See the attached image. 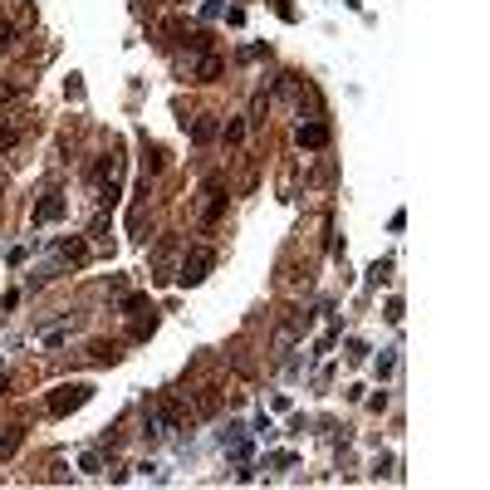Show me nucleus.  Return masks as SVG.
Instances as JSON below:
<instances>
[{"label": "nucleus", "mask_w": 490, "mask_h": 490, "mask_svg": "<svg viewBox=\"0 0 490 490\" xmlns=\"http://www.w3.org/2000/svg\"><path fill=\"white\" fill-rule=\"evenodd\" d=\"M211 265H216V250H211V245H191L187 260H182V270H177V280L191 290V285H201V280L211 275Z\"/></svg>", "instance_id": "obj_1"}, {"label": "nucleus", "mask_w": 490, "mask_h": 490, "mask_svg": "<svg viewBox=\"0 0 490 490\" xmlns=\"http://www.w3.org/2000/svg\"><path fill=\"white\" fill-rule=\"evenodd\" d=\"M226 201H231V191H226V177H206V191H201V226H216L226 216Z\"/></svg>", "instance_id": "obj_2"}, {"label": "nucleus", "mask_w": 490, "mask_h": 490, "mask_svg": "<svg viewBox=\"0 0 490 490\" xmlns=\"http://www.w3.org/2000/svg\"><path fill=\"white\" fill-rule=\"evenodd\" d=\"M88 397H93L88 383H64V388H54V393H49V417H69V412H79Z\"/></svg>", "instance_id": "obj_3"}, {"label": "nucleus", "mask_w": 490, "mask_h": 490, "mask_svg": "<svg viewBox=\"0 0 490 490\" xmlns=\"http://www.w3.org/2000/svg\"><path fill=\"white\" fill-rule=\"evenodd\" d=\"M64 211H69V196H64L59 187H49V191L35 201V226H49V221H59Z\"/></svg>", "instance_id": "obj_4"}, {"label": "nucleus", "mask_w": 490, "mask_h": 490, "mask_svg": "<svg viewBox=\"0 0 490 490\" xmlns=\"http://www.w3.org/2000/svg\"><path fill=\"white\" fill-rule=\"evenodd\" d=\"M182 69H187L191 79H201V84H211L216 74H221V59H216V54H206V49H196V54H191V59H187Z\"/></svg>", "instance_id": "obj_5"}, {"label": "nucleus", "mask_w": 490, "mask_h": 490, "mask_svg": "<svg viewBox=\"0 0 490 490\" xmlns=\"http://www.w3.org/2000/svg\"><path fill=\"white\" fill-rule=\"evenodd\" d=\"M299 147H309V152L329 147V123H299Z\"/></svg>", "instance_id": "obj_6"}, {"label": "nucleus", "mask_w": 490, "mask_h": 490, "mask_svg": "<svg viewBox=\"0 0 490 490\" xmlns=\"http://www.w3.org/2000/svg\"><path fill=\"white\" fill-rule=\"evenodd\" d=\"M211 138H221V118H216V113H201V118L191 123V142H211Z\"/></svg>", "instance_id": "obj_7"}, {"label": "nucleus", "mask_w": 490, "mask_h": 490, "mask_svg": "<svg viewBox=\"0 0 490 490\" xmlns=\"http://www.w3.org/2000/svg\"><path fill=\"white\" fill-rule=\"evenodd\" d=\"M20 442H25V426H20V422L0 426V456H15V451H20Z\"/></svg>", "instance_id": "obj_8"}, {"label": "nucleus", "mask_w": 490, "mask_h": 490, "mask_svg": "<svg viewBox=\"0 0 490 490\" xmlns=\"http://www.w3.org/2000/svg\"><path fill=\"white\" fill-rule=\"evenodd\" d=\"M25 88H30V79H25V74H10V79H0V108H6V103H15Z\"/></svg>", "instance_id": "obj_9"}, {"label": "nucleus", "mask_w": 490, "mask_h": 490, "mask_svg": "<svg viewBox=\"0 0 490 490\" xmlns=\"http://www.w3.org/2000/svg\"><path fill=\"white\" fill-rule=\"evenodd\" d=\"M59 260H64V265H84V260H88V241H79V236L64 241V245H59Z\"/></svg>", "instance_id": "obj_10"}, {"label": "nucleus", "mask_w": 490, "mask_h": 490, "mask_svg": "<svg viewBox=\"0 0 490 490\" xmlns=\"http://www.w3.org/2000/svg\"><path fill=\"white\" fill-rule=\"evenodd\" d=\"M25 138V123H0V152H10Z\"/></svg>", "instance_id": "obj_11"}, {"label": "nucleus", "mask_w": 490, "mask_h": 490, "mask_svg": "<svg viewBox=\"0 0 490 490\" xmlns=\"http://www.w3.org/2000/svg\"><path fill=\"white\" fill-rule=\"evenodd\" d=\"M88 358H93V363H118L123 353H118V343H93V348H88Z\"/></svg>", "instance_id": "obj_12"}, {"label": "nucleus", "mask_w": 490, "mask_h": 490, "mask_svg": "<svg viewBox=\"0 0 490 490\" xmlns=\"http://www.w3.org/2000/svg\"><path fill=\"white\" fill-rule=\"evenodd\" d=\"M221 138H226V142H231V147H236V142H241V138H245V123H241V118H231V123H226V128H221Z\"/></svg>", "instance_id": "obj_13"}, {"label": "nucleus", "mask_w": 490, "mask_h": 490, "mask_svg": "<svg viewBox=\"0 0 490 490\" xmlns=\"http://www.w3.org/2000/svg\"><path fill=\"white\" fill-rule=\"evenodd\" d=\"M393 353H397V348H383V358H377V377H388V373H393V363H397Z\"/></svg>", "instance_id": "obj_14"}, {"label": "nucleus", "mask_w": 490, "mask_h": 490, "mask_svg": "<svg viewBox=\"0 0 490 490\" xmlns=\"http://www.w3.org/2000/svg\"><path fill=\"white\" fill-rule=\"evenodd\" d=\"M15 44V25L10 20H0V49H10Z\"/></svg>", "instance_id": "obj_15"}, {"label": "nucleus", "mask_w": 490, "mask_h": 490, "mask_svg": "<svg viewBox=\"0 0 490 490\" xmlns=\"http://www.w3.org/2000/svg\"><path fill=\"white\" fill-rule=\"evenodd\" d=\"M64 93H69V98H84V84H79V74H69V84H64Z\"/></svg>", "instance_id": "obj_16"}, {"label": "nucleus", "mask_w": 490, "mask_h": 490, "mask_svg": "<svg viewBox=\"0 0 490 490\" xmlns=\"http://www.w3.org/2000/svg\"><path fill=\"white\" fill-rule=\"evenodd\" d=\"M348 358H353V363H363V358H368V348H363L358 339H348Z\"/></svg>", "instance_id": "obj_17"}, {"label": "nucleus", "mask_w": 490, "mask_h": 490, "mask_svg": "<svg viewBox=\"0 0 490 490\" xmlns=\"http://www.w3.org/2000/svg\"><path fill=\"white\" fill-rule=\"evenodd\" d=\"M0 191H6V182H0Z\"/></svg>", "instance_id": "obj_18"}]
</instances>
